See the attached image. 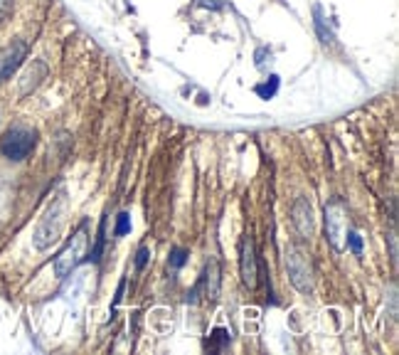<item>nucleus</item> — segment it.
Masks as SVG:
<instances>
[{
    "instance_id": "f257e3e1",
    "label": "nucleus",
    "mask_w": 399,
    "mask_h": 355,
    "mask_svg": "<svg viewBox=\"0 0 399 355\" xmlns=\"http://www.w3.org/2000/svg\"><path fill=\"white\" fill-rule=\"evenodd\" d=\"M64 212H67V198L59 195L57 203H52V208L47 210V215L42 217L40 227L35 232V247L37 249H47L59 235L64 227Z\"/></svg>"
},
{
    "instance_id": "f03ea898",
    "label": "nucleus",
    "mask_w": 399,
    "mask_h": 355,
    "mask_svg": "<svg viewBox=\"0 0 399 355\" xmlns=\"http://www.w3.org/2000/svg\"><path fill=\"white\" fill-rule=\"evenodd\" d=\"M35 143H37L35 131L27 129V126H13L3 136V141H0V153L13 163L25 161L32 153V148H35Z\"/></svg>"
},
{
    "instance_id": "7ed1b4c3",
    "label": "nucleus",
    "mask_w": 399,
    "mask_h": 355,
    "mask_svg": "<svg viewBox=\"0 0 399 355\" xmlns=\"http://www.w3.org/2000/svg\"><path fill=\"white\" fill-rule=\"evenodd\" d=\"M84 252H87V227L82 225L74 232L72 240L67 242V247L57 254V259H55V274H57L59 279L69 277L74 266L84 261V256H87Z\"/></svg>"
},
{
    "instance_id": "20e7f679",
    "label": "nucleus",
    "mask_w": 399,
    "mask_h": 355,
    "mask_svg": "<svg viewBox=\"0 0 399 355\" xmlns=\"http://www.w3.org/2000/svg\"><path fill=\"white\" fill-rule=\"evenodd\" d=\"M286 269H289L291 284L301 294H311L313 291V269L311 261L301 254L298 249H289L286 252Z\"/></svg>"
},
{
    "instance_id": "39448f33",
    "label": "nucleus",
    "mask_w": 399,
    "mask_h": 355,
    "mask_svg": "<svg viewBox=\"0 0 399 355\" xmlns=\"http://www.w3.org/2000/svg\"><path fill=\"white\" fill-rule=\"evenodd\" d=\"M345 205H342V200H333L326 205V235L333 249L340 252L345 247Z\"/></svg>"
},
{
    "instance_id": "423d86ee",
    "label": "nucleus",
    "mask_w": 399,
    "mask_h": 355,
    "mask_svg": "<svg viewBox=\"0 0 399 355\" xmlns=\"http://www.w3.org/2000/svg\"><path fill=\"white\" fill-rule=\"evenodd\" d=\"M27 55V42L25 40H15L10 42L3 52H0V82H6V79H10L13 74L20 69L22 59H25Z\"/></svg>"
},
{
    "instance_id": "0eeeda50",
    "label": "nucleus",
    "mask_w": 399,
    "mask_h": 355,
    "mask_svg": "<svg viewBox=\"0 0 399 355\" xmlns=\"http://www.w3.org/2000/svg\"><path fill=\"white\" fill-rule=\"evenodd\" d=\"M239 272H242V282L244 287L254 289L259 282V269H256V252H254V242L244 237L242 247H239Z\"/></svg>"
},
{
    "instance_id": "6e6552de",
    "label": "nucleus",
    "mask_w": 399,
    "mask_h": 355,
    "mask_svg": "<svg viewBox=\"0 0 399 355\" xmlns=\"http://www.w3.org/2000/svg\"><path fill=\"white\" fill-rule=\"evenodd\" d=\"M291 215H293V225H296V230H298V235L306 237V240H311V237H313V210H311V203H308L306 198H298L293 203Z\"/></svg>"
},
{
    "instance_id": "1a4fd4ad",
    "label": "nucleus",
    "mask_w": 399,
    "mask_h": 355,
    "mask_svg": "<svg viewBox=\"0 0 399 355\" xmlns=\"http://www.w3.org/2000/svg\"><path fill=\"white\" fill-rule=\"evenodd\" d=\"M200 284L205 287V294L210 298H217L219 294V264L215 259L208 261V269H205V277L200 279Z\"/></svg>"
},
{
    "instance_id": "9d476101",
    "label": "nucleus",
    "mask_w": 399,
    "mask_h": 355,
    "mask_svg": "<svg viewBox=\"0 0 399 355\" xmlns=\"http://www.w3.org/2000/svg\"><path fill=\"white\" fill-rule=\"evenodd\" d=\"M104 237H106V219L101 222V227H99V237H96V247H94L92 252H89L87 256H84V261H99L101 259V252H104Z\"/></svg>"
},
{
    "instance_id": "9b49d317",
    "label": "nucleus",
    "mask_w": 399,
    "mask_h": 355,
    "mask_svg": "<svg viewBox=\"0 0 399 355\" xmlns=\"http://www.w3.org/2000/svg\"><path fill=\"white\" fill-rule=\"evenodd\" d=\"M129 232H131V215H129V212H121L119 219H116L114 235H116V237H124V235H129Z\"/></svg>"
},
{
    "instance_id": "f8f14e48",
    "label": "nucleus",
    "mask_w": 399,
    "mask_h": 355,
    "mask_svg": "<svg viewBox=\"0 0 399 355\" xmlns=\"http://www.w3.org/2000/svg\"><path fill=\"white\" fill-rule=\"evenodd\" d=\"M345 237H347V245H350V249H353V254H363V237L358 235L355 230H350V232H345Z\"/></svg>"
},
{
    "instance_id": "ddd939ff",
    "label": "nucleus",
    "mask_w": 399,
    "mask_h": 355,
    "mask_svg": "<svg viewBox=\"0 0 399 355\" xmlns=\"http://www.w3.org/2000/svg\"><path fill=\"white\" fill-rule=\"evenodd\" d=\"M316 30H318V35H321V40L326 42H333V35H331V30H326V22H323V15H321V8H316Z\"/></svg>"
},
{
    "instance_id": "4468645a",
    "label": "nucleus",
    "mask_w": 399,
    "mask_h": 355,
    "mask_svg": "<svg viewBox=\"0 0 399 355\" xmlns=\"http://www.w3.org/2000/svg\"><path fill=\"white\" fill-rule=\"evenodd\" d=\"M187 249H182V247H175V249L171 252V266H175V269H180L182 264L187 261Z\"/></svg>"
},
{
    "instance_id": "2eb2a0df",
    "label": "nucleus",
    "mask_w": 399,
    "mask_h": 355,
    "mask_svg": "<svg viewBox=\"0 0 399 355\" xmlns=\"http://www.w3.org/2000/svg\"><path fill=\"white\" fill-rule=\"evenodd\" d=\"M276 87H279V77H271V84H264V87H259L256 92H259L264 99H269V96L276 94Z\"/></svg>"
},
{
    "instance_id": "dca6fc26",
    "label": "nucleus",
    "mask_w": 399,
    "mask_h": 355,
    "mask_svg": "<svg viewBox=\"0 0 399 355\" xmlns=\"http://www.w3.org/2000/svg\"><path fill=\"white\" fill-rule=\"evenodd\" d=\"M148 256H151V249H148V247H140V249L136 252V269H143Z\"/></svg>"
},
{
    "instance_id": "f3484780",
    "label": "nucleus",
    "mask_w": 399,
    "mask_h": 355,
    "mask_svg": "<svg viewBox=\"0 0 399 355\" xmlns=\"http://www.w3.org/2000/svg\"><path fill=\"white\" fill-rule=\"evenodd\" d=\"M200 6L212 8V10H219V8H222V0H200Z\"/></svg>"
},
{
    "instance_id": "a211bd4d",
    "label": "nucleus",
    "mask_w": 399,
    "mask_h": 355,
    "mask_svg": "<svg viewBox=\"0 0 399 355\" xmlns=\"http://www.w3.org/2000/svg\"><path fill=\"white\" fill-rule=\"evenodd\" d=\"M8 13V0H0V17Z\"/></svg>"
}]
</instances>
